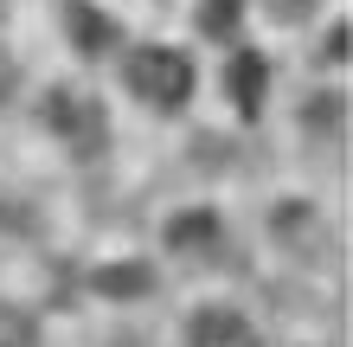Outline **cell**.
<instances>
[{"label": "cell", "instance_id": "cell-1", "mask_svg": "<svg viewBox=\"0 0 353 347\" xmlns=\"http://www.w3.org/2000/svg\"><path fill=\"white\" fill-rule=\"evenodd\" d=\"M129 84H135L141 103L180 110L186 97H193V65H186L174 46H141V52H129Z\"/></svg>", "mask_w": 353, "mask_h": 347}, {"label": "cell", "instance_id": "cell-2", "mask_svg": "<svg viewBox=\"0 0 353 347\" xmlns=\"http://www.w3.org/2000/svg\"><path fill=\"white\" fill-rule=\"evenodd\" d=\"M199 347H257V335L238 315H205L199 321Z\"/></svg>", "mask_w": 353, "mask_h": 347}, {"label": "cell", "instance_id": "cell-3", "mask_svg": "<svg viewBox=\"0 0 353 347\" xmlns=\"http://www.w3.org/2000/svg\"><path fill=\"white\" fill-rule=\"evenodd\" d=\"M232 97H238V110H257L263 103V58L244 52L238 65H232Z\"/></svg>", "mask_w": 353, "mask_h": 347}, {"label": "cell", "instance_id": "cell-4", "mask_svg": "<svg viewBox=\"0 0 353 347\" xmlns=\"http://www.w3.org/2000/svg\"><path fill=\"white\" fill-rule=\"evenodd\" d=\"M199 26L225 39V32L238 26V0H205V7H199Z\"/></svg>", "mask_w": 353, "mask_h": 347}]
</instances>
